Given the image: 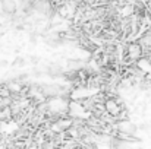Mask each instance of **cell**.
I'll return each instance as SVG.
<instances>
[{
  "label": "cell",
  "mask_w": 151,
  "mask_h": 149,
  "mask_svg": "<svg viewBox=\"0 0 151 149\" xmlns=\"http://www.w3.org/2000/svg\"><path fill=\"white\" fill-rule=\"evenodd\" d=\"M16 64L24 66V64H25V60H24L22 57H18V58H16V61H13V66H16Z\"/></svg>",
  "instance_id": "5"
},
{
  "label": "cell",
  "mask_w": 151,
  "mask_h": 149,
  "mask_svg": "<svg viewBox=\"0 0 151 149\" xmlns=\"http://www.w3.org/2000/svg\"><path fill=\"white\" fill-rule=\"evenodd\" d=\"M1 3H3V13L9 16H13L16 13V9H18L16 0H1Z\"/></svg>",
  "instance_id": "3"
},
{
  "label": "cell",
  "mask_w": 151,
  "mask_h": 149,
  "mask_svg": "<svg viewBox=\"0 0 151 149\" xmlns=\"http://www.w3.org/2000/svg\"><path fill=\"white\" fill-rule=\"evenodd\" d=\"M6 64H7V63H6L4 60H0V66H6Z\"/></svg>",
  "instance_id": "7"
},
{
  "label": "cell",
  "mask_w": 151,
  "mask_h": 149,
  "mask_svg": "<svg viewBox=\"0 0 151 149\" xmlns=\"http://www.w3.org/2000/svg\"><path fill=\"white\" fill-rule=\"evenodd\" d=\"M29 60H31L32 63H38V60H40V58H37L35 56H32V57H29Z\"/></svg>",
  "instance_id": "6"
},
{
  "label": "cell",
  "mask_w": 151,
  "mask_h": 149,
  "mask_svg": "<svg viewBox=\"0 0 151 149\" xmlns=\"http://www.w3.org/2000/svg\"><path fill=\"white\" fill-rule=\"evenodd\" d=\"M44 73H47V75L51 76V78H60V76H63L65 70L62 69L60 64H57V63H50V64H47V66L44 67Z\"/></svg>",
  "instance_id": "2"
},
{
  "label": "cell",
  "mask_w": 151,
  "mask_h": 149,
  "mask_svg": "<svg viewBox=\"0 0 151 149\" xmlns=\"http://www.w3.org/2000/svg\"><path fill=\"white\" fill-rule=\"evenodd\" d=\"M123 54H128L132 60L138 61L141 57H144V47L139 43V40L138 41H129L126 44V47H125V53Z\"/></svg>",
  "instance_id": "1"
},
{
  "label": "cell",
  "mask_w": 151,
  "mask_h": 149,
  "mask_svg": "<svg viewBox=\"0 0 151 149\" xmlns=\"http://www.w3.org/2000/svg\"><path fill=\"white\" fill-rule=\"evenodd\" d=\"M87 66V63L84 61V60H81V58H70V60H68V63H66V67L68 69H70V70H79V69H82V67H85Z\"/></svg>",
  "instance_id": "4"
}]
</instances>
